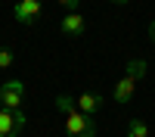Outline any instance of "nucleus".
<instances>
[{
	"instance_id": "nucleus-1",
	"label": "nucleus",
	"mask_w": 155,
	"mask_h": 137,
	"mask_svg": "<svg viewBox=\"0 0 155 137\" xmlns=\"http://www.w3.org/2000/svg\"><path fill=\"white\" fill-rule=\"evenodd\" d=\"M56 106L62 109V115H65V134H68V137H96V122H93V115H84V112L74 106L71 97L59 94V97H56Z\"/></svg>"
},
{
	"instance_id": "nucleus-2",
	"label": "nucleus",
	"mask_w": 155,
	"mask_h": 137,
	"mask_svg": "<svg viewBox=\"0 0 155 137\" xmlns=\"http://www.w3.org/2000/svg\"><path fill=\"white\" fill-rule=\"evenodd\" d=\"M41 12H44V0H19L12 6V19L19 25H34L41 19Z\"/></svg>"
},
{
	"instance_id": "nucleus-3",
	"label": "nucleus",
	"mask_w": 155,
	"mask_h": 137,
	"mask_svg": "<svg viewBox=\"0 0 155 137\" xmlns=\"http://www.w3.org/2000/svg\"><path fill=\"white\" fill-rule=\"evenodd\" d=\"M25 128L22 109H0V137H19Z\"/></svg>"
},
{
	"instance_id": "nucleus-4",
	"label": "nucleus",
	"mask_w": 155,
	"mask_h": 137,
	"mask_svg": "<svg viewBox=\"0 0 155 137\" xmlns=\"http://www.w3.org/2000/svg\"><path fill=\"white\" fill-rule=\"evenodd\" d=\"M25 100V84L22 81H6L3 87H0V103H3V109H19Z\"/></svg>"
},
{
	"instance_id": "nucleus-5",
	"label": "nucleus",
	"mask_w": 155,
	"mask_h": 137,
	"mask_svg": "<svg viewBox=\"0 0 155 137\" xmlns=\"http://www.w3.org/2000/svg\"><path fill=\"white\" fill-rule=\"evenodd\" d=\"M59 28H62V34H65V37H81L84 28H87V22H84L81 12H65L62 22H59Z\"/></svg>"
},
{
	"instance_id": "nucleus-6",
	"label": "nucleus",
	"mask_w": 155,
	"mask_h": 137,
	"mask_svg": "<svg viewBox=\"0 0 155 137\" xmlns=\"http://www.w3.org/2000/svg\"><path fill=\"white\" fill-rule=\"evenodd\" d=\"M74 106L81 109L84 115H96V112H99L102 106H106V100H102L99 94H81V97L74 100Z\"/></svg>"
},
{
	"instance_id": "nucleus-7",
	"label": "nucleus",
	"mask_w": 155,
	"mask_h": 137,
	"mask_svg": "<svg viewBox=\"0 0 155 137\" xmlns=\"http://www.w3.org/2000/svg\"><path fill=\"white\" fill-rule=\"evenodd\" d=\"M134 91H137V81L124 75V78H121L118 84H115V91H112V100H115V103H130Z\"/></svg>"
},
{
	"instance_id": "nucleus-8",
	"label": "nucleus",
	"mask_w": 155,
	"mask_h": 137,
	"mask_svg": "<svg viewBox=\"0 0 155 137\" xmlns=\"http://www.w3.org/2000/svg\"><path fill=\"white\" fill-rule=\"evenodd\" d=\"M127 137H149V125L143 118H130V125H127Z\"/></svg>"
},
{
	"instance_id": "nucleus-9",
	"label": "nucleus",
	"mask_w": 155,
	"mask_h": 137,
	"mask_svg": "<svg viewBox=\"0 0 155 137\" xmlns=\"http://www.w3.org/2000/svg\"><path fill=\"white\" fill-rule=\"evenodd\" d=\"M143 75H146V62H143V59H127V78L140 81Z\"/></svg>"
},
{
	"instance_id": "nucleus-10",
	"label": "nucleus",
	"mask_w": 155,
	"mask_h": 137,
	"mask_svg": "<svg viewBox=\"0 0 155 137\" xmlns=\"http://www.w3.org/2000/svg\"><path fill=\"white\" fill-rule=\"evenodd\" d=\"M9 66H12V50L0 47V69H9Z\"/></svg>"
},
{
	"instance_id": "nucleus-11",
	"label": "nucleus",
	"mask_w": 155,
	"mask_h": 137,
	"mask_svg": "<svg viewBox=\"0 0 155 137\" xmlns=\"http://www.w3.org/2000/svg\"><path fill=\"white\" fill-rule=\"evenodd\" d=\"M59 3H62V6H65V9H71V12H74L78 6H81V0H59Z\"/></svg>"
},
{
	"instance_id": "nucleus-12",
	"label": "nucleus",
	"mask_w": 155,
	"mask_h": 137,
	"mask_svg": "<svg viewBox=\"0 0 155 137\" xmlns=\"http://www.w3.org/2000/svg\"><path fill=\"white\" fill-rule=\"evenodd\" d=\"M149 37H152V44H155V19L149 22Z\"/></svg>"
},
{
	"instance_id": "nucleus-13",
	"label": "nucleus",
	"mask_w": 155,
	"mask_h": 137,
	"mask_svg": "<svg viewBox=\"0 0 155 137\" xmlns=\"http://www.w3.org/2000/svg\"><path fill=\"white\" fill-rule=\"evenodd\" d=\"M112 3H118V6H127V3H130V0H112Z\"/></svg>"
}]
</instances>
